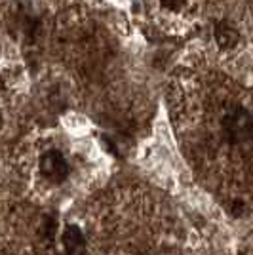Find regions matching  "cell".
Here are the masks:
<instances>
[{
    "label": "cell",
    "instance_id": "1",
    "mask_svg": "<svg viewBox=\"0 0 253 255\" xmlns=\"http://www.w3.org/2000/svg\"><path fill=\"white\" fill-rule=\"evenodd\" d=\"M223 137L231 145H242L253 137V115L240 105L225 111L221 117Z\"/></svg>",
    "mask_w": 253,
    "mask_h": 255
},
{
    "label": "cell",
    "instance_id": "2",
    "mask_svg": "<svg viewBox=\"0 0 253 255\" xmlns=\"http://www.w3.org/2000/svg\"><path fill=\"white\" fill-rule=\"evenodd\" d=\"M40 171L46 179L57 185L69 177V162L59 150L50 149L40 156Z\"/></svg>",
    "mask_w": 253,
    "mask_h": 255
},
{
    "label": "cell",
    "instance_id": "3",
    "mask_svg": "<svg viewBox=\"0 0 253 255\" xmlns=\"http://www.w3.org/2000/svg\"><path fill=\"white\" fill-rule=\"evenodd\" d=\"M61 244L67 255H86V236L76 225H67L61 234Z\"/></svg>",
    "mask_w": 253,
    "mask_h": 255
},
{
    "label": "cell",
    "instance_id": "4",
    "mask_svg": "<svg viewBox=\"0 0 253 255\" xmlns=\"http://www.w3.org/2000/svg\"><path fill=\"white\" fill-rule=\"evenodd\" d=\"M213 36H215V42L221 50H232V48H236L240 44V32L227 19H221V21L215 23Z\"/></svg>",
    "mask_w": 253,
    "mask_h": 255
},
{
    "label": "cell",
    "instance_id": "5",
    "mask_svg": "<svg viewBox=\"0 0 253 255\" xmlns=\"http://www.w3.org/2000/svg\"><path fill=\"white\" fill-rule=\"evenodd\" d=\"M229 212H231L232 217H240V215L246 212V204H244V200H240V198L232 200V202L229 204Z\"/></svg>",
    "mask_w": 253,
    "mask_h": 255
},
{
    "label": "cell",
    "instance_id": "6",
    "mask_svg": "<svg viewBox=\"0 0 253 255\" xmlns=\"http://www.w3.org/2000/svg\"><path fill=\"white\" fill-rule=\"evenodd\" d=\"M162 6H164L166 10L179 11L181 8L185 6V0H162Z\"/></svg>",
    "mask_w": 253,
    "mask_h": 255
},
{
    "label": "cell",
    "instance_id": "7",
    "mask_svg": "<svg viewBox=\"0 0 253 255\" xmlns=\"http://www.w3.org/2000/svg\"><path fill=\"white\" fill-rule=\"evenodd\" d=\"M2 124H4V118H2V111H0V128H2Z\"/></svg>",
    "mask_w": 253,
    "mask_h": 255
}]
</instances>
